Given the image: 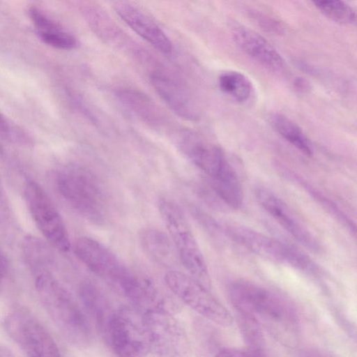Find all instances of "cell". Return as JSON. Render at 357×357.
<instances>
[{
    "instance_id": "25",
    "label": "cell",
    "mask_w": 357,
    "mask_h": 357,
    "mask_svg": "<svg viewBox=\"0 0 357 357\" xmlns=\"http://www.w3.org/2000/svg\"><path fill=\"white\" fill-rule=\"evenodd\" d=\"M0 138L23 145L32 144L29 132L0 112Z\"/></svg>"
},
{
    "instance_id": "10",
    "label": "cell",
    "mask_w": 357,
    "mask_h": 357,
    "mask_svg": "<svg viewBox=\"0 0 357 357\" xmlns=\"http://www.w3.org/2000/svg\"><path fill=\"white\" fill-rule=\"evenodd\" d=\"M142 317L152 357H191L187 333L174 315L149 312Z\"/></svg>"
},
{
    "instance_id": "24",
    "label": "cell",
    "mask_w": 357,
    "mask_h": 357,
    "mask_svg": "<svg viewBox=\"0 0 357 357\" xmlns=\"http://www.w3.org/2000/svg\"><path fill=\"white\" fill-rule=\"evenodd\" d=\"M45 44L61 50H72L77 45L76 38L60 24L45 31H36Z\"/></svg>"
},
{
    "instance_id": "8",
    "label": "cell",
    "mask_w": 357,
    "mask_h": 357,
    "mask_svg": "<svg viewBox=\"0 0 357 357\" xmlns=\"http://www.w3.org/2000/svg\"><path fill=\"white\" fill-rule=\"evenodd\" d=\"M4 328L27 357H61L50 333L27 309L16 308L9 312Z\"/></svg>"
},
{
    "instance_id": "26",
    "label": "cell",
    "mask_w": 357,
    "mask_h": 357,
    "mask_svg": "<svg viewBox=\"0 0 357 357\" xmlns=\"http://www.w3.org/2000/svg\"><path fill=\"white\" fill-rule=\"evenodd\" d=\"M15 228V216L0 176V230L10 234Z\"/></svg>"
},
{
    "instance_id": "12",
    "label": "cell",
    "mask_w": 357,
    "mask_h": 357,
    "mask_svg": "<svg viewBox=\"0 0 357 357\" xmlns=\"http://www.w3.org/2000/svg\"><path fill=\"white\" fill-rule=\"evenodd\" d=\"M73 250L88 269L116 287L130 271L113 252L94 238H78L74 243Z\"/></svg>"
},
{
    "instance_id": "17",
    "label": "cell",
    "mask_w": 357,
    "mask_h": 357,
    "mask_svg": "<svg viewBox=\"0 0 357 357\" xmlns=\"http://www.w3.org/2000/svg\"><path fill=\"white\" fill-rule=\"evenodd\" d=\"M139 238L143 250L154 261L166 267L176 264L178 257L168 234L155 228H145Z\"/></svg>"
},
{
    "instance_id": "1",
    "label": "cell",
    "mask_w": 357,
    "mask_h": 357,
    "mask_svg": "<svg viewBox=\"0 0 357 357\" xmlns=\"http://www.w3.org/2000/svg\"><path fill=\"white\" fill-rule=\"evenodd\" d=\"M51 261V256H47L26 262L37 294L66 341L77 348H86L92 342L90 321L85 311L54 277Z\"/></svg>"
},
{
    "instance_id": "6",
    "label": "cell",
    "mask_w": 357,
    "mask_h": 357,
    "mask_svg": "<svg viewBox=\"0 0 357 357\" xmlns=\"http://www.w3.org/2000/svg\"><path fill=\"white\" fill-rule=\"evenodd\" d=\"M169 290L181 303L205 319L222 326H229L233 317L228 310L199 281L177 271L165 274Z\"/></svg>"
},
{
    "instance_id": "13",
    "label": "cell",
    "mask_w": 357,
    "mask_h": 357,
    "mask_svg": "<svg viewBox=\"0 0 357 357\" xmlns=\"http://www.w3.org/2000/svg\"><path fill=\"white\" fill-rule=\"evenodd\" d=\"M255 195L259 204L298 243L312 252H321V247L316 237L280 197L263 186L257 187Z\"/></svg>"
},
{
    "instance_id": "30",
    "label": "cell",
    "mask_w": 357,
    "mask_h": 357,
    "mask_svg": "<svg viewBox=\"0 0 357 357\" xmlns=\"http://www.w3.org/2000/svg\"><path fill=\"white\" fill-rule=\"evenodd\" d=\"M0 357H14V356L8 348L0 344Z\"/></svg>"
},
{
    "instance_id": "7",
    "label": "cell",
    "mask_w": 357,
    "mask_h": 357,
    "mask_svg": "<svg viewBox=\"0 0 357 357\" xmlns=\"http://www.w3.org/2000/svg\"><path fill=\"white\" fill-rule=\"evenodd\" d=\"M102 333L116 357H146L149 354L142 314L128 308L116 309Z\"/></svg>"
},
{
    "instance_id": "4",
    "label": "cell",
    "mask_w": 357,
    "mask_h": 357,
    "mask_svg": "<svg viewBox=\"0 0 357 357\" xmlns=\"http://www.w3.org/2000/svg\"><path fill=\"white\" fill-rule=\"evenodd\" d=\"M225 231L234 241L264 259L307 274H315L319 271L311 258L300 250L247 226L229 223Z\"/></svg>"
},
{
    "instance_id": "20",
    "label": "cell",
    "mask_w": 357,
    "mask_h": 357,
    "mask_svg": "<svg viewBox=\"0 0 357 357\" xmlns=\"http://www.w3.org/2000/svg\"><path fill=\"white\" fill-rule=\"evenodd\" d=\"M269 121L273 128L288 142L306 155H312L313 148L301 128L291 119L280 113H273Z\"/></svg>"
},
{
    "instance_id": "15",
    "label": "cell",
    "mask_w": 357,
    "mask_h": 357,
    "mask_svg": "<svg viewBox=\"0 0 357 357\" xmlns=\"http://www.w3.org/2000/svg\"><path fill=\"white\" fill-rule=\"evenodd\" d=\"M114 8L121 19L137 35L160 52L169 55L173 45L161 28L138 7L126 1H117Z\"/></svg>"
},
{
    "instance_id": "18",
    "label": "cell",
    "mask_w": 357,
    "mask_h": 357,
    "mask_svg": "<svg viewBox=\"0 0 357 357\" xmlns=\"http://www.w3.org/2000/svg\"><path fill=\"white\" fill-rule=\"evenodd\" d=\"M79 295L84 310L103 332L107 321L115 310L102 290L90 280L83 281Z\"/></svg>"
},
{
    "instance_id": "3",
    "label": "cell",
    "mask_w": 357,
    "mask_h": 357,
    "mask_svg": "<svg viewBox=\"0 0 357 357\" xmlns=\"http://www.w3.org/2000/svg\"><path fill=\"white\" fill-rule=\"evenodd\" d=\"M158 208L181 264L189 275L210 289L207 264L183 211L167 198L160 199Z\"/></svg>"
},
{
    "instance_id": "16",
    "label": "cell",
    "mask_w": 357,
    "mask_h": 357,
    "mask_svg": "<svg viewBox=\"0 0 357 357\" xmlns=\"http://www.w3.org/2000/svg\"><path fill=\"white\" fill-rule=\"evenodd\" d=\"M232 36L238 47L264 68L280 72L285 67L284 61L277 50L256 31L238 26L233 29Z\"/></svg>"
},
{
    "instance_id": "22",
    "label": "cell",
    "mask_w": 357,
    "mask_h": 357,
    "mask_svg": "<svg viewBox=\"0 0 357 357\" xmlns=\"http://www.w3.org/2000/svg\"><path fill=\"white\" fill-rule=\"evenodd\" d=\"M221 91L239 102L247 101L251 96L252 86L243 73L228 70L222 73L218 79Z\"/></svg>"
},
{
    "instance_id": "2",
    "label": "cell",
    "mask_w": 357,
    "mask_h": 357,
    "mask_svg": "<svg viewBox=\"0 0 357 357\" xmlns=\"http://www.w3.org/2000/svg\"><path fill=\"white\" fill-rule=\"evenodd\" d=\"M52 181L58 194L71 208L91 222H103L105 194L91 173L80 169H62L53 174Z\"/></svg>"
},
{
    "instance_id": "11",
    "label": "cell",
    "mask_w": 357,
    "mask_h": 357,
    "mask_svg": "<svg viewBox=\"0 0 357 357\" xmlns=\"http://www.w3.org/2000/svg\"><path fill=\"white\" fill-rule=\"evenodd\" d=\"M174 140L179 150L208 176L210 182L220 179L233 168L220 148L191 130L177 131Z\"/></svg>"
},
{
    "instance_id": "19",
    "label": "cell",
    "mask_w": 357,
    "mask_h": 357,
    "mask_svg": "<svg viewBox=\"0 0 357 357\" xmlns=\"http://www.w3.org/2000/svg\"><path fill=\"white\" fill-rule=\"evenodd\" d=\"M117 96L121 102L143 121L153 126H160L163 114L158 105L146 94L133 89H120Z\"/></svg>"
},
{
    "instance_id": "21",
    "label": "cell",
    "mask_w": 357,
    "mask_h": 357,
    "mask_svg": "<svg viewBox=\"0 0 357 357\" xmlns=\"http://www.w3.org/2000/svg\"><path fill=\"white\" fill-rule=\"evenodd\" d=\"M238 319L245 344L242 350L244 357H266L265 341L259 321L252 317L243 314H239Z\"/></svg>"
},
{
    "instance_id": "5",
    "label": "cell",
    "mask_w": 357,
    "mask_h": 357,
    "mask_svg": "<svg viewBox=\"0 0 357 357\" xmlns=\"http://www.w3.org/2000/svg\"><path fill=\"white\" fill-rule=\"evenodd\" d=\"M229 296L239 314L264 318L278 323L293 321V308L282 295L247 280H237L229 288Z\"/></svg>"
},
{
    "instance_id": "14",
    "label": "cell",
    "mask_w": 357,
    "mask_h": 357,
    "mask_svg": "<svg viewBox=\"0 0 357 357\" xmlns=\"http://www.w3.org/2000/svg\"><path fill=\"white\" fill-rule=\"evenodd\" d=\"M152 86L165 103L178 116L194 121L199 109L189 89L178 79L162 71L151 73Z\"/></svg>"
},
{
    "instance_id": "29",
    "label": "cell",
    "mask_w": 357,
    "mask_h": 357,
    "mask_svg": "<svg viewBox=\"0 0 357 357\" xmlns=\"http://www.w3.org/2000/svg\"><path fill=\"white\" fill-rule=\"evenodd\" d=\"M215 357H243V355L241 351L225 347L220 349L215 354Z\"/></svg>"
},
{
    "instance_id": "28",
    "label": "cell",
    "mask_w": 357,
    "mask_h": 357,
    "mask_svg": "<svg viewBox=\"0 0 357 357\" xmlns=\"http://www.w3.org/2000/svg\"><path fill=\"white\" fill-rule=\"evenodd\" d=\"M10 273V264L5 253L0 248V289L4 285Z\"/></svg>"
},
{
    "instance_id": "23",
    "label": "cell",
    "mask_w": 357,
    "mask_h": 357,
    "mask_svg": "<svg viewBox=\"0 0 357 357\" xmlns=\"http://www.w3.org/2000/svg\"><path fill=\"white\" fill-rule=\"evenodd\" d=\"M313 3L323 15L337 23L352 24L356 22V11L344 1L322 0L313 1Z\"/></svg>"
},
{
    "instance_id": "9",
    "label": "cell",
    "mask_w": 357,
    "mask_h": 357,
    "mask_svg": "<svg viewBox=\"0 0 357 357\" xmlns=\"http://www.w3.org/2000/svg\"><path fill=\"white\" fill-rule=\"evenodd\" d=\"M24 197L35 225L46 241L60 251H69L71 243L65 223L43 187L29 180L24 188Z\"/></svg>"
},
{
    "instance_id": "27",
    "label": "cell",
    "mask_w": 357,
    "mask_h": 357,
    "mask_svg": "<svg viewBox=\"0 0 357 357\" xmlns=\"http://www.w3.org/2000/svg\"><path fill=\"white\" fill-rule=\"evenodd\" d=\"M251 15L261 29L276 34L284 32V26L282 23L272 16L258 10L252 11Z\"/></svg>"
}]
</instances>
